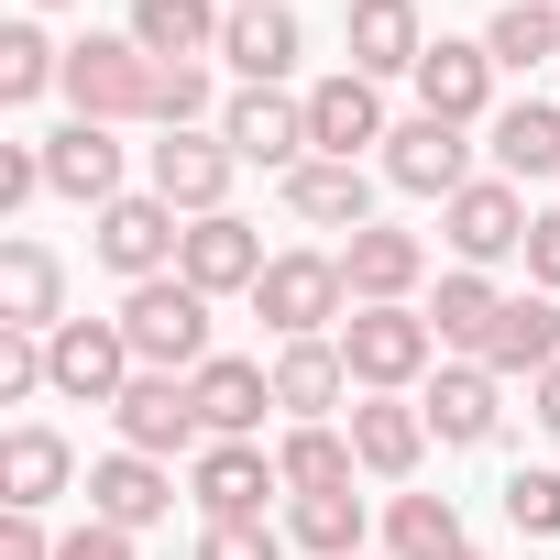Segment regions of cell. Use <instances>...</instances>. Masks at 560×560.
Segmentation results:
<instances>
[{
	"label": "cell",
	"instance_id": "cell-37",
	"mask_svg": "<svg viewBox=\"0 0 560 560\" xmlns=\"http://www.w3.org/2000/svg\"><path fill=\"white\" fill-rule=\"evenodd\" d=\"M505 527L516 538H560V472L549 462H516L505 472Z\"/></svg>",
	"mask_w": 560,
	"mask_h": 560
},
{
	"label": "cell",
	"instance_id": "cell-33",
	"mask_svg": "<svg viewBox=\"0 0 560 560\" xmlns=\"http://www.w3.org/2000/svg\"><path fill=\"white\" fill-rule=\"evenodd\" d=\"M451 549H472L451 494H396L385 505V560H451Z\"/></svg>",
	"mask_w": 560,
	"mask_h": 560
},
{
	"label": "cell",
	"instance_id": "cell-10",
	"mask_svg": "<svg viewBox=\"0 0 560 560\" xmlns=\"http://www.w3.org/2000/svg\"><path fill=\"white\" fill-rule=\"evenodd\" d=\"M45 352H56V396L67 407H121V385L143 374L121 319H67V330H45Z\"/></svg>",
	"mask_w": 560,
	"mask_h": 560
},
{
	"label": "cell",
	"instance_id": "cell-42",
	"mask_svg": "<svg viewBox=\"0 0 560 560\" xmlns=\"http://www.w3.org/2000/svg\"><path fill=\"white\" fill-rule=\"evenodd\" d=\"M527 275H538V298H560V209L527 220Z\"/></svg>",
	"mask_w": 560,
	"mask_h": 560
},
{
	"label": "cell",
	"instance_id": "cell-22",
	"mask_svg": "<svg viewBox=\"0 0 560 560\" xmlns=\"http://www.w3.org/2000/svg\"><path fill=\"white\" fill-rule=\"evenodd\" d=\"M89 516H110V527H165L176 516V472L165 462H143V451H110V462H89Z\"/></svg>",
	"mask_w": 560,
	"mask_h": 560
},
{
	"label": "cell",
	"instance_id": "cell-26",
	"mask_svg": "<svg viewBox=\"0 0 560 560\" xmlns=\"http://www.w3.org/2000/svg\"><path fill=\"white\" fill-rule=\"evenodd\" d=\"M78 483V451L45 429V418H23L12 440H0V505H23V516H45L56 494Z\"/></svg>",
	"mask_w": 560,
	"mask_h": 560
},
{
	"label": "cell",
	"instance_id": "cell-11",
	"mask_svg": "<svg viewBox=\"0 0 560 560\" xmlns=\"http://www.w3.org/2000/svg\"><path fill=\"white\" fill-rule=\"evenodd\" d=\"M110 418H121V451H143V462L209 451V418H198V385H187V374H132Z\"/></svg>",
	"mask_w": 560,
	"mask_h": 560
},
{
	"label": "cell",
	"instance_id": "cell-20",
	"mask_svg": "<svg viewBox=\"0 0 560 560\" xmlns=\"http://www.w3.org/2000/svg\"><path fill=\"white\" fill-rule=\"evenodd\" d=\"M341 396H352L341 330H330V341H275V418H287V429H330Z\"/></svg>",
	"mask_w": 560,
	"mask_h": 560
},
{
	"label": "cell",
	"instance_id": "cell-7",
	"mask_svg": "<svg viewBox=\"0 0 560 560\" xmlns=\"http://www.w3.org/2000/svg\"><path fill=\"white\" fill-rule=\"evenodd\" d=\"M187 494H198V527H253L275 494H287V472H275L264 440H209L198 472H187Z\"/></svg>",
	"mask_w": 560,
	"mask_h": 560
},
{
	"label": "cell",
	"instance_id": "cell-25",
	"mask_svg": "<svg viewBox=\"0 0 560 560\" xmlns=\"http://www.w3.org/2000/svg\"><path fill=\"white\" fill-rule=\"evenodd\" d=\"M418 451H429L418 396H352V462H363L374 483H407V472H418Z\"/></svg>",
	"mask_w": 560,
	"mask_h": 560
},
{
	"label": "cell",
	"instance_id": "cell-30",
	"mask_svg": "<svg viewBox=\"0 0 560 560\" xmlns=\"http://www.w3.org/2000/svg\"><path fill=\"white\" fill-rule=\"evenodd\" d=\"M483 143H494V176H505V187L560 176V100H505V110L483 121Z\"/></svg>",
	"mask_w": 560,
	"mask_h": 560
},
{
	"label": "cell",
	"instance_id": "cell-8",
	"mask_svg": "<svg viewBox=\"0 0 560 560\" xmlns=\"http://www.w3.org/2000/svg\"><path fill=\"white\" fill-rule=\"evenodd\" d=\"M527 187H505V176H472L451 209H440V242H451V264H472V275H494L505 253H527Z\"/></svg>",
	"mask_w": 560,
	"mask_h": 560
},
{
	"label": "cell",
	"instance_id": "cell-17",
	"mask_svg": "<svg viewBox=\"0 0 560 560\" xmlns=\"http://www.w3.org/2000/svg\"><path fill=\"white\" fill-rule=\"evenodd\" d=\"M341 45H352V67L385 89V78H418V56H429L440 34L418 23V0H341Z\"/></svg>",
	"mask_w": 560,
	"mask_h": 560
},
{
	"label": "cell",
	"instance_id": "cell-4",
	"mask_svg": "<svg viewBox=\"0 0 560 560\" xmlns=\"http://www.w3.org/2000/svg\"><path fill=\"white\" fill-rule=\"evenodd\" d=\"M341 308H352L341 253H275V264H264V287H253V319H264L275 341H330Z\"/></svg>",
	"mask_w": 560,
	"mask_h": 560
},
{
	"label": "cell",
	"instance_id": "cell-34",
	"mask_svg": "<svg viewBox=\"0 0 560 560\" xmlns=\"http://www.w3.org/2000/svg\"><path fill=\"white\" fill-rule=\"evenodd\" d=\"M275 472H287V494H341L363 462H352V429H287L275 440Z\"/></svg>",
	"mask_w": 560,
	"mask_h": 560
},
{
	"label": "cell",
	"instance_id": "cell-19",
	"mask_svg": "<svg viewBox=\"0 0 560 560\" xmlns=\"http://www.w3.org/2000/svg\"><path fill=\"white\" fill-rule=\"evenodd\" d=\"M418 275H429V242L418 231H352L341 242V287H352V308H407L418 298Z\"/></svg>",
	"mask_w": 560,
	"mask_h": 560
},
{
	"label": "cell",
	"instance_id": "cell-18",
	"mask_svg": "<svg viewBox=\"0 0 560 560\" xmlns=\"http://www.w3.org/2000/svg\"><path fill=\"white\" fill-rule=\"evenodd\" d=\"M45 187L100 220V209L121 198V132H110V121H56V132H45Z\"/></svg>",
	"mask_w": 560,
	"mask_h": 560
},
{
	"label": "cell",
	"instance_id": "cell-39",
	"mask_svg": "<svg viewBox=\"0 0 560 560\" xmlns=\"http://www.w3.org/2000/svg\"><path fill=\"white\" fill-rule=\"evenodd\" d=\"M198 560H287V538H275L264 516L253 527H198Z\"/></svg>",
	"mask_w": 560,
	"mask_h": 560
},
{
	"label": "cell",
	"instance_id": "cell-13",
	"mask_svg": "<svg viewBox=\"0 0 560 560\" xmlns=\"http://www.w3.org/2000/svg\"><path fill=\"white\" fill-rule=\"evenodd\" d=\"M264 231L242 220V209H220V220H187V253H176V275H187V287L198 298H253L264 287Z\"/></svg>",
	"mask_w": 560,
	"mask_h": 560
},
{
	"label": "cell",
	"instance_id": "cell-3",
	"mask_svg": "<svg viewBox=\"0 0 560 560\" xmlns=\"http://www.w3.org/2000/svg\"><path fill=\"white\" fill-rule=\"evenodd\" d=\"M341 363H352V396H407L440 363V330H429V308H352Z\"/></svg>",
	"mask_w": 560,
	"mask_h": 560
},
{
	"label": "cell",
	"instance_id": "cell-47",
	"mask_svg": "<svg viewBox=\"0 0 560 560\" xmlns=\"http://www.w3.org/2000/svg\"><path fill=\"white\" fill-rule=\"evenodd\" d=\"M231 12H253V0H231Z\"/></svg>",
	"mask_w": 560,
	"mask_h": 560
},
{
	"label": "cell",
	"instance_id": "cell-2",
	"mask_svg": "<svg viewBox=\"0 0 560 560\" xmlns=\"http://www.w3.org/2000/svg\"><path fill=\"white\" fill-rule=\"evenodd\" d=\"M209 308H220V298H198L187 275L121 287V341H132V363H143V374H198V363H209Z\"/></svg>",
	"mask_w": 560,
	"mask_h": 560
},
{
	"label": "cell",
	"instance_id": "cell-21",
	"mask_svg": "<svg viewBox=\"0 0 560 560\" xmlns=\"http://www.w3.org/2000/svg\"><path fill=\"white\" fill-rule=\"evenodd\" d=\"M154 67H209L220 34H231V0H132V23H121Z\"/></svg>",
	"mask_w": 560,
	"mask_h": 560
},
{
	"label": "cell",
	"instance_id": "cell-16",
	"mask_svg": "<svg viewBox=\"0 0 560 560\" xmlns=\"http://www.w3.org/2000/svg\"><path fill=\"white\" fill-rule=\"evenodd\" d=\"M220 143H231L242 165L298 176V165H308V100H287V89H242V100L220 110Z\"/></svg>",
	"mask_w": 560,
	"mask_h": 560
},
{
	"label": "cell",
	"instance_id": "cell-14",
	"mask_svg": "<svg viewBox=\"0 0 560 560\" xmlns=\"http://www.w3.org/2000/svg\"><path fill=\"white\" fill-rule=\"evenodd\" d=\"M396 121H385V89L363 78V67H341V78H319L308 89V154H330V165H363V143H385Z\"/></svg>",
	"mask_w": 560,
	"mask_h": 560
},
{
	"label": "cell",
	"instance_id": "cell-24",
	"mask_svg": "<svg viewBox=\"0 0 560 560\" xmlns=\"http://www.w3.org/2000/svg\"><path fill=\"white\" fill-rule=\"evenodd\" d=\"M187 385H198L209 440H253V429H264V407H275V363H242V352H209Z\"/></svg>",
	"mask_w": 560,
	"mask_h": 560
},
{
	"label": "cell",
	"instance_id": "cell-6",
	"mask_svg": "<svg viewBox=\"0 0 560 560\" xmlns=\"http://www.w3.org/2000/svg\"><path fill=\"white\" fill-rule=\"evenodd\" d=\"M231 176H242V154H231L220 132H165V143H143V187H154L176 220H220V209H231Z\"/></svg>",
	"mask_w": 560,
	"mask_h": 560
},
{
	"label": "cell",
	"instance_id": "cell-23",
	"mask_svg": "<svg viewBox=\"0 0 560 560\" xmlns=\"http://www.w3.org/2000/svg\"><path fill=\"white\" fill-rule=\"evenodd\" d=\"M220 56L242 67V89H287V78H298V56H308V34H298L287 0H253V12H231Z\"/></svg>",
	"mask_w": 560,
	"mask_h": 560
},
{
	"label": "cell",
	"instance_id": "cell-43",
	"mask_svg": "<svg viewBox=\"0 0 560 560\" xmlns=\"http://www.w3.org/2000/svg\"><path fill=\"white\" fill-rule=\"evenodd\" d=\"M0 560H56V538H45V516H23V505L0 516Z\"/></svg>",
	"mask_w": 560,
	"mask_h": 560
},
{
	"label": "cell",
	"instance_id": "cell-45",
	"mask_svg": "<svg viewBox=\"0 0 560 560\" xmlns=\"http://www.w3.org/2000/svg\"><path fill=\"white\" fill-rule=\"evenodd\" d=\"M34 12H78V0H34Z\"/></svg>",
	"mask_w": 560,
	"mask_h": 560
},
{
	"label": "cell",
	"instance_id": "cell-35",
	"mask_svg": "<svg viewBox=\"0 0 560 560\" xmlns=\"http://www.w3.org/2000/svg\"><path fill=\"white\" fill-rule=\"evenodd\" d=\"M483 56H494V67H538V56H560V0H505V12L483 23Z\"/></svg>",
	"mask_w": 560,
	"mask_h": 560
},
{
	"label": "cell",
	"instance_id": "cell-29",
	"mask_svg": "<svg viewBox=\"0 0 560 560\" xmlns=\"http://www.w3.org/2000/svg\"><path fill=\"white\" fill-rule=\"evenodd\" d=\"M472 363H483V374H505V385H516V374L538 385V374L560 363V298H505V319H494V341H483Z\"/></svg>",
	"mask_w": 560,
	"mask_h": 560
},
{
	"label": "cell",
	"instance_id": "cell-46",
	"mask_svg": "<svg viewBox=\"0 0 560 560\" xmlns=\"http://www.w3.org/2000/svg\"><path fill=\"white\" fill-rule=\"evenodd\" d=\"M451 560H483V549H451Z\"/></svg>",
	"mask_w": 560,
	"mask_h": 560
},
{
	"label": "cell",
	"instance_id": "cell-12",
	"mask_svg": "<svg viewBox=\"0 0 560 560\" xmlns=\"http://www.w3.org/2000/svg\"><path fill=\"white\" fill-rule=\"evenodd\" d=\"M494 78H505V67L483 56V34H472V45H462V34H440V45L418 56V110H429V121L483 132V121H494Z\"/></svg>",
	"mask_w": 560,
	"mask_h": 560
},
{
	"label": "cell",
	"instance_id": "cell-5",
	"mask_svg": "<svg viewBox=\"0 0 560 560\" xmlns=\"http://www.w3.org/2000/svg\"><path fill=\"white\" fill-rule=\"evenodd\" d=\"M89 253H100V264L121 275V287H154V275H176V253H187V220H176V209H165L154 187H143V198L121 187V198H110V209L89 220Z\"/></svg>",
	"mask_w": 560,
	"mask_h": 560
},
{
	"label": "cell",
	"instance_id": "cell-38",
	"mask_svg": "<svg viewBox=\"0 0 560 560\" xmlns=\"http://www.w3.org/2000/svg\"><path fill=\"white\" fill-rule=\"evenodd\" d=\"M45 198V143H0V220Z\"/></svg>",
	"mask_w": 560,
	"mask_h": 560
},
{
	"label": "cell",
	"instance_id": "cell-44",
	"mask_svg": "<svg viewBox=\"0 0 560 560\" xmlns=\"http://www.w3.org/2000/svg\"><path fill=\"white\" fill-rule=\"evenodd\" d=\"M538 429H549V440H560V363H549V374H538Z\"/></svg>",
	"mask_w": 560,
	"mask_h": 560
},
{
	"label": "cell",
	"instance_id": "cell-31",
	"mask_svg": "<svg viewBox=\"0 0 560 560\" xmlns=\"http://www.w3.org/2000/svg\"><path fill=\"white\" fill-rule=\"evenodd\" d=\"M494 319H505V287H494V275H472V264H451L440 275V298H429V330H440V352H483L494 341Z\"/></svg>",
	"mask_w": 560,
	"mask_h": 560
},
{
	"label": "cell",
	"instance_id": "cell-36",
	"mask_svg": "<svg viewBox=\"0 0 560 560\" xmlns=\"http://www.w3.org/2000/svg\"><path fill=\"white\" fill-rule=\"evenodd\" d=\"M45 89H67V45H45L34 23H12V34H0V100H45Z\"/></svg>",
	"mask_w": 560,
	"mask_h": 560
},
{
	"label": "cell",
	"instance_id": "cell-28",
	"mask_svg": "<svg viewBox=\"0 0 560 560\" xmlns=\"http://www.w3.org/2000/svg\"><path fill=\"white\" fill-rule=\"evenodd\" d=\"M287 209H298L308 231H374V176H363V165L308 154V165L287 176Z\"/></svg>",
	"mask_w": 560,
	"mask_h": 560
},
{
	"label": "cell",
	"instance_id": "cell-27",
	"mask_svg": "<svg viewBox=\"0 0 560 560\" xmlns=\"http://www.w3.org/2000/svg\"><path fill=\"white\" fill-rule=\"evenodd\" d=\"M0 330H67V264L45 242H0Z\"/></svg>",
	"mask_w": 560,
	"mask_h": 560
},
{
	"label": "cell",
	"instance_id": "cell-15",
	"mask_svg": "<svg viewBox=\"0 0 560 560\" xmlns=\"http://www.w3.org/2000/svg\"><path fill=\"white\" fill-rule=\"evenodd\" d=\"M418 418H429L440 451H483V440L505 429V374H483V363H440L429 396H418Z\"/></svg>",
	"mask_w": 560,
	"mask_h": 560
},
{
	"label": "cell",
	"instance_id": "cell-41",
	"mask_svg": "<svg viewBox=\"0 0 560 560\" xmlns=\"http://www.w3.org/2000/svg\"><path fill=\"white\" fill-rule=\"evenodd\" d=\"M56 560H132V527L89 516V527H67V538H56Z\"/></svg>",
	"mask_w": 560,
	"mask_h": 560
},
{
	"label": "cell",
	"instance_id": "cell-1",
	"mask_svg": "<svg viewBox=\"0 0 560 560\" xmlns=\"http://www.w3.org/2000/svg\"><path fill=\"white\" fill-rule=\"evenodd\" d=\"M67 100H78V121H165V67L132 45V34H78L67 45Z\"/></svg>",
	"mask_w": 560,
	"mask_h": 560
},
{
	"label": "cell",
	"instance_id": "cell-32",
	"mask_svg": "<svg viewBox=\"0 0 560 560\" xmlns=\"http://www.w3.org/2000/svg\"><path fill=\"white\" fill-rule=\"evenodd\" d=\"M287 538L308 549V560H363V538H374V505L341 483V494H287Z\"/></svg>",
	"mask_w": 560,
	"mask_h": 560
},
{
	"label": "cell",
	"instance_id": "cell-9",
	"mask_svg": "<svg viewBox=\"0 0 560 560\" xmlns=\"http://www.w3.org/2000/svg\"><path fill=\"white\" fill-rule=\"evenodd\" d=\"M385 187H407V198H440V209H451V198L472 187V132H462V121H429V110H418V121H396V132H385Z\"/></svg>",
	"mask_w": 560,
	"mask_h": 560
},
{
	"label": "cell",
	"instance_id": "cell-40",
	"mask_svg": "<svg viewBox=\"0 0 560 560\" xmlns=\"http://www.w3.org/2000/svg\"><path fill=\"white\" fill-rule=\"evenodd\" d=\"M198 110H209V67H165V121L154 132H198Z\"/></svg>",
	"mask_w": 560,
	"mask_h": 560
}]
</instances>
